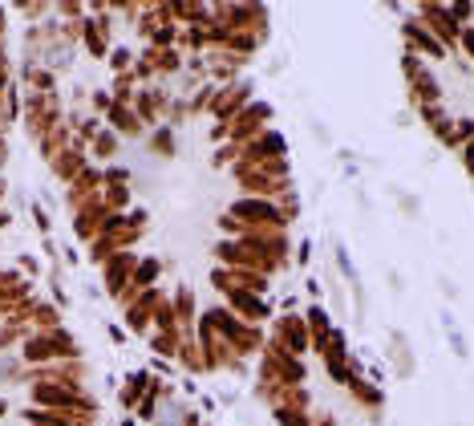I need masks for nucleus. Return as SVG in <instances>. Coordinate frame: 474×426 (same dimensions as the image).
Here are the masks:
<instances>
[{"label":"nucleus","instance_id":"obj_1","mask_svg":"<svg viewBox=\"0 0 474 426\" xmlns=\"http://www.w3.org/2000/svg\"><path fill=\"white\" fill-rule=\"evenodd\" d=\"M0 414H4V402H0Z\"/></svg>","mask_w":474,"mask_h":426}]
</instances>
